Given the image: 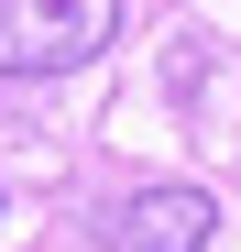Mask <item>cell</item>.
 Wrapping results in <instances>:
<instances>
[{
    "mask_svg": "<svg viewBox=\"0 0 241 252\" xmlns=\"http://www.w3.org/2000/svg\"><path fill=\"white\" fill-rule=\"evenodd\" d=\"M120 44V0H0V77H77Z\"/></svg>",
    "mask_w": 241,
    "mask_h": 252,
    "instance_id": "obj_1",
    "label": "cell"
},
{
    "mask_svg": "<svg viewBox=\"0 0 241 252\" xmlns=\"http://www.w3.org/2000/svg\"><path fill=\"white\" fill-rule=\"evenodd\" d=\"M209 230H219V208L197 187H143V197H110L99 208V241L110 252H197Z\"/></svg>",
    "mask_w": 241,
    "mask_h": 252,
    "instance_id": "obj_2",
    "label": "cell"
}]
</instances>
